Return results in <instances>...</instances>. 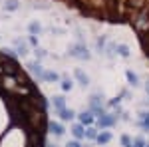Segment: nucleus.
I'll return each mask as SVG.
<instances>
[{"mask_svg": "<svg viewBox=\"0 0 149 147\" xmlns=\"http://www.w3.org/2000/svg\"><path fill=\"white\" fill-rule=\"evenodd\" d=\"M68 56L76 58V60H90L92 54H90V50H88V46L84 44V42H78V44H72L68 48Z\"/></svg>", "mask_w": 149, "mask_h": 147, "instance_id": "nucleus-1", "label": "nucleus"}, {"mask_svg": "<svg viewBox=\"0 0 149 147\" xmlns=\"http://www.w3.org/2000/svg\"><path fill=\"white\" fill-rule=\"evenodd\" d=\"M90 111L95 115V119L105 113V105H103V93L95 91L92 98H90Z\"/></svg>", "mask_w": 149, "mask_h": 147, "instance_id": "nucleus-2", "label": "nucleus"}, {"mask_svg": "<svg viewBox=\"0 0 149 147\" xmlns=\"http://www.w3.org/2000/svg\"><path fill=\"white\" fill-rule=\"evenodd\" d=\"M95 123H97V129H109V127H113L117 123V117H115L113 113L105 111L103 115H100L97 119H95Z\"/></svg>", "mask_w": 149, "mask_h": 147, "instance_id": "nucleus-3", "label": "nucleus"}, {"mask_svg": "<svg viewBox=\"0 0 149 147\" xmlns=\"http://www.w3.org/2000/svg\"><path fill=\"white\" fill-rule=\"evenodd\" d=\"M26 68H28V72H30V74H34V76L40 79V82L44 79L46 68L42 66V62H38V60H34V62H28V64H26Z\"/></svg>", "mask_w": 149, "mask_h": 147, "instance_id": "nucleus-4", "label": "nucleus"}, {"mask_svg": "<svg viewBox=\"0 0 149 147\" xmlns=\"http://www.w3.org/2000/svg\"><path fill=\"white\" fill-rule=\"evenodd\" d=\"M133 26H135L137 32H149V14H147V12L139 14L137 18L133 20Z\"/></svg>", "mask_w": 149, "mask_h": 147, "instance_id": "nucleus-5", "label": "nucleus"}, {"mask_svg": "<svg viewBox=\"0 0 149 147\" xmlns=\"http://www.w3.org/2000/svg\"><path fill=\"white\" fill-rule=\"evenodd\" d=\"M137 127L143 133H149V111L147 109L137 111Z\"/></svg>", "mask_w": 149, "mask_h": 147, "instance_id": "nucleus-6", "label": "nucleus"}, {"mask_svg": "<svg viewBox=\"0 0 149 147\" xmlns=\"http://www.w3.org/2000/svg\"><path fill=\"white\" fill-rule=\"evenodd\" d=\"M78 119H80L81 125H86V127H90V125L95 123V115H93L90 109H84V111L78 113Z\"/></svg>", "mask_w": 149, "mask_h": 147, "instance_id": "nucleus-7", "label": "nucleus"}, {"mask_svg": "<svg viewBox=\"0 0 149 147\" xmlns=\"http://www.w3.org/2000/svg\"><path fill=\"white\" fill-rule=\"evenodd\" d=\"M74 78H76V82L80 84V86L84 88V90H86V88L90 86V76H88V74H86L84 70L76 68V70H74Z\"/></svg>", "mask_w": 149, "mask_h": 147, "instance_id": "nucleus-8", "label": "nucleus"}, {"mask_svg": "<svg viewBox=\"0 0 149 147\" xmlns=\"http://www.w3.org/2000/svg\"><path fill=\"white\" fill-rule=\"evenodd\" d=\"M48 131H50L54 137H62L64 133H66L64 125L60 123V121H48Z\"/></svg>", "mask_w": 149, "mask_h": 147, "instance_id": "nucleus-9", "label": "nucleus"}, {"mask_svg": "<svg viewBox=\"0 0 149 147\" xmlns=\"http://www.w3.org/2000/svg\"><path fill=\"white\" fill-rule=\"evenodd\" d=\"M14 50H16V54H18V56H22V58L30 52V50H28V44L24 42L22 38H14Z\"/></svg>", "mask_w": 149, "mask_h": 147, "instance_id": "nucleus-10", "label": "nucleus"}, {"mask_svg": "<svg viewBox=\"0 0 149 147\" xmlns=\"http://www.w3.org/2000/svg\"><path fill=\"white\" fill-rule=\"evenodd\" d=\"M72 135H74V139H78V141L86 139V125H81V123L72 125Z\"/></svg>", "mask_w": 149, "mask_h": 147, "instance_id": "nucleus-11", "label": "nucleus"}, {"mask_svg": "<svg viewBox=\"0 0 149 147\" xmlns=\"http://www.w3.org/2000/svg\"><path fill=\"white\" fill-rule=\"evenodd\" d=\"M62 79V76L58 74L56 70H46V74H44V79L42 82H46V84H56V82H60Z\"/></svg>", "mask_w": 149, "mask_h": 147, "instance_id": "nucleus-12", "label": "nucleus"}, {"mask_svg": "<svg viewBox=\"0 0 149 147\" xmlns=\"http://www.w3.org/2000/svg\"><path fill=\"white\" fill-rule=\"evenodd\" d=\"M125 79H127V84H129L131 88H137L139 86V76L133 70H125Z\"/></svg>", "mask_w": 149, "mask_h": 147, "instance_id": "nucleus-13", "label": "nucleus"}, {"mask_svg": "<svg viewBox=\"0 0 149 147\" xmlns=\"http://www.w3.org/2000/svg\"><path fill=\"white\" fill-rule=\"evenodd\" d=\"M52 105H54L56 113L62 111V109H66V98H64V95H54V98H52Z\"/></svg>", "mask_w": 149, "mask_h": 147, "instance_id": "nucleus-14", "label": "nucleus"}, {"mask_svg": "<svg viewBox=\"0 0 149 147\" xmlns=\"http://www.w3.org/2000/svg\"><path fill=\"white\" fill-rule=\"evenodd\" d=\"M111 139H113L111 131H100V135H97V139H95V143H97V145H107Z\"/></svg>", "mask_w": 149, "mask_h": 147, "instance_id": "nucleus-15", "label": "nucleus"}, {"mask_svg": "<svg viewBox=\"0 0 149 147\" xmlns=\"http://www.w3.org/2000/svg\"><path fill=\"white\" fill-rule=\"evenodd\" d=\"M103 56L107 58V60H113L117 56V44H105L103 48Z\"/></svg>", "mask_w": 149, "mask_h": 147, "instance_id": "nucleus-16", "label": "nucleus"}, {"mask_svg": "<svg viewBox=\"0 0 149 147\" xmlns=\"http://www.w3.org/2000/svg\"><path fill=\"white\" fill-rule=\"evenodd\" d=\"M100 135V129L95 127V125H90V127H86V139L88 141H95Z\"/></svg>", "mask_w": 149, "mask_h": 147, "instance_id": "nucleus-17", "label": "nucleus"}, {"mask_svg": "<svg viewBox=\"0 0 149 147\" xmlns=\"http://www.w3.org/2000/svg\"><path fill=\"white\" fill-rule=\"evenodd\" d=\"M58 115H60V119H62V121H72V119H74V117H76V111H74V109H72V107H66V109H62V111H58Z\"/></svg>", "mask_w": 149, "mask_h": 147, "instance_id": "nucleus-18", "label": "nucleus"}, {"mask_svg": "<svg viewBox=\"0 0 149 147\" xmlns=\"http://www.w3.org/2000/svg\"><path fill=\"white\" fill-rule=\"evenodd\" d=\"M60 88H62V91H64V93L72 91V90H74V79H70V78H62V79H60Z\"/></svg>", "mask_w": 149, "mask_h": 147, "instance_id": "nucleus-19", "label": "nucleus"}, {"mask_svg": "<svg viewBox=\"0 0 149 147\" xmlns=\"http://www.w3.org/2000/svg\"><path fill=\"white\" fill-rule=\"evenodd\" d=\"M0 54L6 58V60H16V58H18V54H16V50H14V48H2V50H0Z\"/></svg>", "mask_w": 149, "mask_h": 147, "instance_id": "nucleus-20", "label": "nucleus"}, {"mask_svg": "<svg viewBox=\"0 0 149 147\" xmlns=\"http://www.w3.org/2000/svg\"><path fill=\"white\" fill-rule=\"evenodd\" d=\"M28 32H30V36H38L42 32V24L40 22H30L28 24Z\"/></svg>", "mask_w": 149, "mask_h": 147, "instance_id": "nucleus-21", "label": "nucleus"}, {"mask_svg": "<svg viewBox=\"0 0 149 147\" xmlns=\"http://www.w3.org/2000/svg\"><path fill=\"white\" fill-rule=\"evenodd\" d=\"M129 54H131V50L127 44H117V56L119 58H129Z\"/></svg>", "mask_w": 149, "mask_h": 147, "instance_id": "nucleus-22", "label": "nucleus"}, {"mask_svg": "<svg viewBox=\"0 0 149 147\" xmlns=\"http://www.w3.org/2000/svg\"><path fill=\"white\" fill-rule=\"evenodd\" d=\"M18 8H20V2H18V0H6V2H4V10L16 12Z\"/></svg>", "mask_w": 149, "mask_h": 147, "instance_id": "nucleus-23", "label": "nucleus"}, {"mask_svg": "<svg viewBox=\"0 0 149 147\" xmlns=\"http://www.w3.org/2000/svg\"><path fill=\"white\" fill-rule=\"evenodd\" d=\"M105 44H107V42H105V36H100V38L95 40V52H97V54H103Z\"/></svg>", "mask_w": 149, "mask_h": 147, "instance_id": "nucleus-24", "label": "nucleus"}, {"mask_svg": "<svg viewBox=\"0 0 149 147\" xmlns=\"http://www.w3.org/2000/svg\"><path fill=\"white\" fill-rule=\"evenodd\" d=\"M119 143H121V147H133V137H129L127 133H123V135L119 137Z\"/></svg>", "mask_w": 149, "mask_h": 147, "instance_id": "nucleus-25", "label": "nucleus"}, {"mask_svg": "<svg viewBox=\"0 0 149 147\" xmlns=\"http://www.w3.org/2000/svg\"><path fill=\"white\" fill-rule=\"evenodd\" d=\"M145 145H147V141H145V137H143V135L133 137V147H145Z\"/></svg>", "mask_w": 149, "mask_h": 147, "instance_id": "nucleus-26", "label": "nucleus"}, {"mask_svg": "<svg viewBox=\"0 0 149 147\" xmlns=\"http://www.w3.org/2000/svg\"><path fill=\"white\" fill-rule=\"evenodd\" d=\"M34 56H36L38 62H42V60L48 56V52H46V50H42V48H36V50H34Z\"/></svg>", "mask_w": 149, "mask_h": 147, "instance_id": "nucleus-27", "label": "nucleus"}, {"mask_svg": "<svg viewBox=\"0 0 149 147\" xmlns=\"http://www.w3.org/2000/svg\"><path fill=\"white\" fill-rule=\"evenodd\" d=\"M119 103H121V98H111V100L107 102V105H109L111 109H115V107H121Z\"/></svg>", "mask_w": 149, "mask_h": 147, "instance_id": "nucleus-28", "label": "nucleus"}, {"mask_svg": "<svg viewBox=\"0 0 149 147\" xmlns=\"http://www.w3.org/2000/svg\"><path fill=\"white\" fill-rule=\"evenodd\" d=\"M28 44L36 50V48H38V36H30V38H28Z\"/></svg>", "mask_w": 149, "mask_h": 147, "instance_id": "nucleus-29", "label": "nucleus"}, {"mask_svg": "<svg viewBox=\"0 0 149 147\" xmlns=\"http://www.w3.org/2000/svg\"><path fill=\"white\" fill-rule=\"evenodd\" d=\"M119 119H121V121H129L131 117H129V113H127V111H121L119 115H117V121H119Z\"/></svg>", "mask_w": 149, "mask_h": 147, "instance_id": "nucleus-30", "label": "nucleus"}, {"mask_svg": "<svg viewBox=\"0 0 149 147\" xmlns=\"http://www.w3.org/2000/svg\"><path fill=\"white\" fill-rule=\"evenodd\" d=\"M66 147H81V143L78 141V139H74V141H68V143H66Z\"/></svg>", "mask_w": 149, "mask_h": 147, "instance_id": "nucleus-31", "label": "nucleus"}, {"mask_svg": "<svg viewBox=\"0 0 149 147\" xmlns=\"http://www.w3.org/2000/svg\"><path fill=\"white\" fill-rule=\"evenodd\" d=\"M145 91H147V95H149V82L145 84Z\"/></svg>", "mask_w": 149, "mask_h": 147, "instance_id": "nucleus-32", "label": "nucleus"}, {"mask_svg": "<svg viewBox=\"0 0 149 147\" xmlns=\"http://www.w3.org/2000/svg\"><path fill=\"white\" fill-rule=\"evenodd\" d=\"M48 147H58V145H56V143H52V145H48Z\"/></svg>", "mask_w": 149, "mask_h": 147, "instance_id": "nucleus-33", "label": "nucleus"}, {"mask_svg": "<svg viewBox=\"0 0 149 147\" xmlns=\"http://www.w3.org/2000/svg\"><path fill=\"white\" fill-rule=\"evenodd\" d=\"M145 147H149V143H147V145H145Z\"/></svg>", "mask_w": 149, "mask_h": 147, "instance_id": "nucleus-34", "label": "nucleus"}]
</instances>
